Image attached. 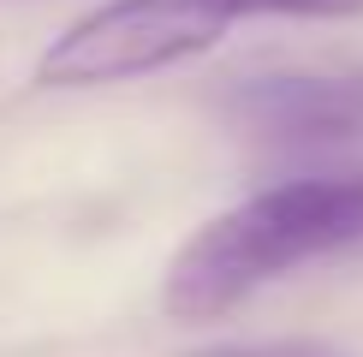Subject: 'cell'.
I'll use <instances>...</instances> for the list:
<instances>
[{
  "label": "cell",
  "mask_w": 363,
  "mask_h": 357,
  "mask_svg": "<svg viewBox=\"0 0 363 357\" xmlns=\"http://www.w3.org/2000/svg\"><path fill=\"white\" fill-rule=\"evenodd\" d=\"M363 244V167L304 173L220 208L173 250L161 310L173 322H215L280 274Z\"/></svg>",
  "instance_id": "1"
},
{
  "label": "cell",
  "mask_w": 363,
  "mask_h": 357,
  "mask_svg": "<svg viewBox=\"0 0 363 357\" xmlns=\"http://www.w3.org/2000/svg\"><path fill=\"white\" fill-rule=\"evenodd\" d=\"M250 18H363V0H101L72 18L36 60L42 89H101L173 72L185 60L220 48L233 24Z\"/></svg>",
  "instance_id": "2"
},
{
  "label": "cell",
  "mask_w": 363,
  "mask_h": 357,
  "mask_svg": "<svg viewBox=\"0 0 363 357\" xmlns=\"http://www.w3.org/2000/svg\"><path fill=\"white\" fill-rule=\"evenodd\" d=\"M226 119L245 137L286 149L363 143V72H274L226 89Z\"/></svg>",
  "instance_id": "3"
},
{
  "label": "cell",
  "mask_w": 363,
  "mask_h": 357,
  "mask_svg": "<svg viewBox=\"0 0 363 357\" xmlns=\"http://www.w3.org/2000/svg\"><path fill=\"white\" fill-rule=\"evenodd\" d=\"M191 357H357V351L334 346V339L292 334V339H238V346H208V351H191Z\"/></svg>",
  "instance_id": "4"
}]
</instances>
